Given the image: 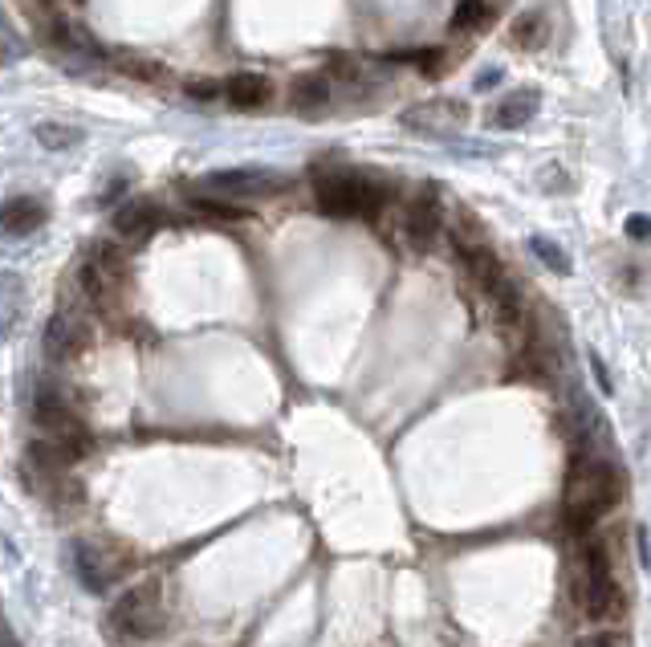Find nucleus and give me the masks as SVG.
I'll use <instances>...</instances> for the list:
<instances>
[{"label": "nucleus", "instance_id": "nucleus-7", "mask_svg": "<svg viewBox=\"0 0 651 647\" xmlns=\"http://www.w3.org/2000/svg\"><path fill=\"white\" fill-rule=\"evenodd\" d=\"M212 192H224L228 200H245V196H277L285 192V180L273 171H216L208 180Z\"/></svg>", "mask_w": 651, "mask_h": 647}, {"label": "nucleus", "instance_id": "nucleus-8", "mask_svg": "<svg viewBox=\"0 0 651 647\" xmlns=\"http://www.w3.org/2000/svg\"><path fill=\"white\" fill-rule=\"evenodd\" d=\"M159 220H163V212L151 200H127L114 212V232L118 237H127V241H147L159 228Z\"/></svg>", "mask_w": 651, "mask_h": 647}, {"label": "nucleus", "instance_id": "nucleus-6", "mask_svg": "<svg viewBox=\"0 0 651 647\" xmlns=\"http://www.w3.org/2000/svg\"><path fill=\"white\" fill-rule=\"evenodd\" d=\"M440 228H444V208L436 200V192H420L416 200L407 204V216H403V232H407V241L416 245V249H432L436 237H440Z\"/></svg>", "mask_w": 651, "mask_h": 647}, {"label": "nucleus", "instance_id": "nucleus-29", "mask_svg": "<svg viewBox=\"0 0 651 647\" xmlns=\"http://www.w3.org/2000/svg\"><path fill=\"white\" fill-rule=\"evenodd\" d=\"M639 558H643V566H651V554H647V534L639 529Z\"/></svg>", "mask_w": 651, "mask_h": 647}, {"label": "nucleus", "instance_id": "nucleus-21", "mask_svg": "<svg viewBox=\"0 0 651 647\" xmlns=\"http://www.w3.org/2000/svg\"><path fill=\"white\" fill-rule=\"evenodd\" d=\"M37 139L45 151H62L74 143V131L70 127H57V123H37Z\"/></svg>", "mask_w": 651, "mask_h": 647}, {"label": "nucleus", "instance_id": "nucleus-14", "mask_svg": "<svg viewBox=\"0 0 651 647\" xmlns=\"http://www.w3.org/2000/svg\"><path fill=\"white\" fill-rule=\"evenodd\" d=\"M82 346V334H78V326H74V318H66V314H57V318H49V326H45V355L53 359V363H62V359H70L74 350Z\"/></svg>", "mask_w": 651, "mask_h": 647}, {"label": "nucleus", "instance_id": "nucleus-2", "mask_svg": "<svg viewBox=\"0 0 651 647\" xmlns=\"http://www.w3.org/2000/svg\"><path fill=\"white\" fill-rule=\"evenodd\" d=\"M586 599H582V611L603 623V619H615L623 611V595L611 578V558H607V546L599 538H586Z\"/></svg>", "mask_w": 651, "mask_h": 647}, {"label": "nucleus", "instance_id": "nucleus-17", "mask_svg": "<svg viewBox=\"0 0 651 647\" xmlns=\"http://www.w3.org/2000/svg\"><path fill=\"white\" fill-rule=\"evenodd\" d=\"M192 208L196 212H204V216H216V220H245L249 216V208H241V204H232V200H216V196H192Z\"/></svg>", "mask_w": 651, "mask_h": 647}, {"label": "nucleus", "instance_id": "nucleus-12", "mask_svg": "<svg viewBox=\"0 0 651 647\" xmlns=\"http://www.w3.org/2000/svg\"><path fill=\"white\" fill-rule=\"evenodd\" d=\"M289 102H293V110H302V114H318L330 102L326 74H298L289 82Z\"/></svg>", "mask_w": 651, "mask_h": 647}, {"label": "nucleus", "instance_id": "nucleus-10", "mask_svg": "<svg viewBox=\"0 0 651 647\" xmlns=\"http://www.w3.org/2000/svg\"><path fill=\"white\" fill-rule=\"evenodd\" d=\"M45 204L41 200H33V196H13L9 204H5V212H0V228L9 232V237H29L33 228H41L45 224Z\"/></svg>", "mask_w": 651, "mask_h": 647}, {"label": "nucleus", "instance_id": "nucleus-11", "mask_svg": "<svg viewBox=\"0 0 651 647\" xmlns=\"http://www.w3.org/2000/svg\"><path fill=\"white\" fill-rule=\"evenodd\" d=\"M534 114H538V90H513V94H505V98L497 102L493 127L517 131V127H525L529 119H534Z\"/></svg>", "mask_w": 651, "mask_h": 647}, {"label": "nucleus", "instance_id": "nucleus-5", "mask_svg": "<svg viewBox=\"0 0 651 647\" xmlns=\"http://www.w3.org/2000/svg\"><path fill=\"white\" fill-rule=\"evenodd\" d=\"M468 123V110L460 102H448V98H436V102H424V106H411L403 110V127L407 131H420V135H456L460 127Z\"/></svg>", "mask_w": 651, "mask_h": 647}, {"label": "nucleus", "instance_id": "nucleus-16", "mask_svg": "<svg viewBox=\"0 0 651 647\" xmlns=\"http://www.w3.org/2000/svg\"><path fill=\"white\" fill-rule=\"evenodd\" d=\"M509 37H513L517 49H538V45L546 41V17H542V13H529V17L513 21Z\"/></svg>", "mask_w": 651, "mask_h": 647}, {"label": "nucleus", "instance_id": "nucleus-4", "mask_svg": "<svg viewBox=\"0 0 651 647\" xmlns=\"http://www.w3.org/2000/svg\"><path fill=\"white\" fill-rule=\"evenodd\" d=\"M110 623H114L118 635H127V639H147V635H155L159 623H163L159 582H139L135 591H127L123 599H118Z\"/></svg>", "mask_w": 651, "mask_h": 647}, {"label": "nucleus", "instance_id": "nucleus-28", "mask_svg": "<svg viewBox=\"0 0 651 647\" xmlns=\"http://www.w3.org/2000/svg\"><path fill=\"white\" fill-rule=\"evenodd\" d=\"M590 367H595V379H599V391H603V395H611V375H607V367H603V359H599V355H590Z\"/></svg>", "mask_w": 651, "mask_h": 647}, {"label": "nucleus", "instance_id": "nucleus-15", "mask_svg": "<svg viewBox=\"0 0 651 647\" xmlns=\"http://www.w3.org/2000/svg\"><path fill=\"white\" fill-rule=\"evenodd\" d=\"M493 21V9H489V0H460L456 13H452V33H477L481 25Z\"/></svg>", "mask_w": 651, "mask_h": 647}, {"label": "nucleus", "instance_id": "nucleus-27", "mask_svg": "<svg viewBox=\"0 0 651 647\" xmlns=\"http://www.w3.org/2000/svg\"><path fill=\"white\" fill-rule=\"evenodd\" d=\"M627 237H631V241H647V237H651V220H647V216H631V220H627Z\"/></svg>", "mask_w": 651, "mask_h": 647}, {"label": "nucleus", "instance_id": "nucleus-20", "mask_svg": "<svg viewBox=\"0 0 651 647\" xmlns=\"http://www.w3.org/2000/svg\"><path fill=\"white\" fill-rule=\"evenodd\" d=\"M90 257L102 265V269H110L114 277H127V253L118 249V245H110V241H102V245H94L90 249Z\"/></svg>", "mask_w": 651, "mask_h": 647}, {"label": "nucleus", "instance_id": "nucleus-26", "mask_svg": "<svg viewBox=\"0 0 651 647\" xmlns=\"http://www.w3.org/2000/svg\"><path fill=\"white\" fill-rule=\"evenodd\" d=\"M188 94H192V98H200V102H208V98H216V94L224 98V86H216V82H204V78H200V82H188Z\"/></svg>", "mask_w": 651, "mask_h": 647}, {"label": "nucleus", "instance_id": "nucleus-18", "mask_svg": "<svg viewBox=\"0 0 651 647\" xmlns=\"http://www.w3.org/2000/svg\"><path fill=\"white\" fill-rule=\"evenodd\" d=\"M391 204V192H387V184H379V180H371V175H367V184H363V208H359V216L363 220H379L383 216V208Z\"/></svg>", "mask_w": 651, "mask_h": 647}, {"label": "nucleus", "instance_id": "nucleus-1", "mask_svg": "<svg viewBox=\"0 0 651 647\" xmlns=\"http://www.w3.org/2000/svg\"><path fill=\"white\" fill-rule=\"evenodd\" d=\"M623 485L611 464H582V456L570 460V485H566V529L574 538H586L595 521L619 501Z\"/></svg>", "mask_w": 651, "mask_h": 647}, {"label": "nucleus", "instance_id": "nucleus-22", "mask_svg": "<svg viewBox=\"0 0 651 647\" xmlns=\"http://www.w3.org/2000/svg\"><path fill=\"white\" fill-rule=\"evenodd\" d=\"M118 66H123L131 78H147V82H151V78H163V74H167L163 66L147 62V57H131V53H123V57H118Z\"/></svg>", "mask_w": 651, "mask_h": 647}, {"label": "nucleus", "instance_id": "nucleus-19", "mask_svg": "<svg viewBox=\"0 0 651 647\" xmlns=\"http://www.w3.org/2000/svg\"><path fill=\"white\" fill-rule=\"evenodd\" d=\"M74 566H78V574H82V586H86V591H90V595H102L106 578H102V566H94L90 546H74Z\"/></svg>", "mask_w": 651, "mask_h": 647}, {"label": "nucleus", "instance_id": "nucleus-30", "mask_svg": "<svg viewBox=\"0 0 651 647\" xmlns=\"http://www.w3.org/2000/svg\"><path fill=\"white\" fill-rule=\"evenodd\" d=\"M582 647H615V639H611V635H599L595 643H582Z\"/></svg>", "mask_w": 651, "mask_h": 647}, {"label": "nucleus", "instance_id": "nucleus-23", "mask_svg": "<svg viewBox=\"0 0 651 647\" xmlns=\"http://www.w3.org/2000/svg\"><path fill=\"white\" fill-rule=\"evenodd\" d=\"M407 62H416V66H420V74H428V78H440L448 57H444L440 49H428V53H407Z\"/></svg>", "mask_w": 651, "mask_h": 647}, {"label": "nucleus", "instance_id": "nucleus-13", "mask_svg": "<svg viewBox=\"0 0 651 647\" xmlns=\"http://www.w3.org/2000/svg\"><path fill=\"white\" fill-rule=\"evenodd\" d=\"M118 281H123V277H114L110 269H102L94 257H86V261L78 265V285H82V293H86V298H90L94 306H106V302L114 298Z\"/></svg>", "mask_w": 651, "mask_h": 647}, {"label": "nucleus", "instance_id": "nucleus-24", "mask_svg": "<svg viewBox=\"0 0 651 647\" xmlns=\"http://www.w3.org/2000/svg\"><path fill=\"white\" fill-rule=\"evenodd\" d=\"M534 253H538V257H542V261H546L554 273H570V257H566L558 245H550V241H542V237H538V241H534Z\"/></svg>", "mask_w": 651, "mask_h": 647}, {"label": "nucleus", "instance_id": "nucleus-25", "mask_svg": "<svg viewBox=\"0 0 651 647\" xmlns=\"http://www.w3.org/2000/svg\"><path fill=\"white\" fill-rule=\"evenodd\" d=\"M326 62H330V70H334L338 78H346V82L359 78V62H354V57H346V53H330Z\"/></svg>", "mask_w": 651, "mask_h": 647}, {"label": "nucleus", "instance_id": "nucleus-3", "mask_svg": "<svg viewBox=\"0 0 651 647\" xmlns=\"http://www.w3.org/2000/svg\"><path fill=\"white\" fill-rule=\"evenodd\" d=\"M363 184L367 175L359 171H342V167H314V204L322 216L346 220L359 216L363 208Z\"/></svg>", "mask_w": 651, "mask_h": 647}, {"label": "nucleus", "instance_id": "nucleus-9", "mask_svg": "<svg viewBox=\"0 0 651 647\" xmlns=\"http://www.w3.org/2000/svg\"><path fill=\"white\" fill-rule=\"evenodd\" d=\"M224 98L228 106L236 110H261L269 98H273V82L265 74H253V70H241L224 82Z\"/></svg>", "mask_w": 651, "mask_h": 647}]
</instances>
